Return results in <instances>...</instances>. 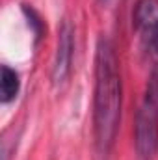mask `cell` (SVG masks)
I'll list each match as a JSON object with an SVG mask.
<instances>
[{
	"label": "cell",
	"instance_id": "obj_1",
	"mask_svg": "<svg viewBox=\"0 0 158 160\" xmlns=\"http://www.w3.org/2000/svg\"><path fill=\"white\" fill-rule=\"evenodd\" d=\"M123 84L116 48L108 38H101L95 50L93 88V138L99 155L106 157L116 142L121 121Z\"/></svg>",
	"mask_w": 158,
	"mask_h": 160
},
{
	"label": "cell",
	"instance_id": "obj_2",
	"mask_svg": "<svg viewBox=\"0 0 158 160\" xmlns=\"http://www.w3.org/2000/svg\"><path fill=\"white\" fill-rule=\"evenodd\" d=\"M134 147L138 160H155L158 155V106L145 99L136 112Z\"/></svg>",
	"mask_w": 158,
	"mask_h": 160
},
{
	"label": "cell",
	"instance_id": "obj_3",
	"mask_svg": "<svg viewBox=\"0 0 158 160\" xmlns=\"http://www.w3.org/2000/svg\"><path fill=\"white\" fill-rule=\"evenodd\" d=\"M132 24L153 56H158V0H138L132 11Z\"/></svg>",
	"mask_w": 158,
	"mask_h": 160
},
{
	"label": "cell",
	"instance_id": "obj_4",
	"mask_svg": "<svg viewBox=\"0 0 158 160\" xmlns=\"http://www.w3.org/2000/svg\"><path fill=\"white\" fill-rule=\"evenodd\" d=\"M58 48H56V58L52 65V82L63 84L69 73H71V63H73V50H75V32L69 21H63L58 32Z\"/></svg>",
	"mask_w": 158,
	"mask_h": 160
},
{
	"label": "cell",
	"instance_id": "obj_5",
	"mask_svg": "<svg viewBox=\"0 0 158 160\" xmlns=\"http://www.w3.org/2000/svg\"><path fill=\"white\" fill-rule=\"evenodd\" d=\"M21 88V80L17 71H13L9 65H2V73H0V95H2V102H11Z\"/></svg>",
	"mask_w": 158,
	"mask_h": 160
},
{
	"label": "cell",
	"instance_id": "obj_6",
	"mask_svg": "<svg viewBox=\"0 0 158 160\" xmlns=\"http://www.w3.org/2000/svg\"><path fill=\"white\" fill-rule=\"evenodd\" d=\"M145 101L153 102L155 106H158V67L151 73V78L147 82V88H145Z\"/></svg>",
	"mask_w": 158,
	"mask_h": 160
}]
</instances>
